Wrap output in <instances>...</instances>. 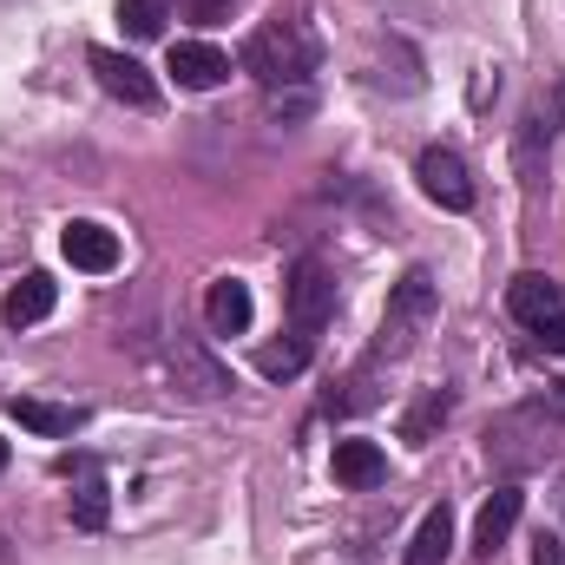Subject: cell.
I'll list each match as a JSON object with an SVG mask.
<instances>
[{
	"label": "cell",
	"mask_w": 565,
	"mask_h": 565,
	"mask_svg": "<svg viewBox=\"0 0 565 565\" xmlns=\"http://www.w3.org/2000/svg\"><path fill=\"white\" fill-rule=\"evenodd\" d=\"M382 473H388V454L375 440H335V480L342 487L369 493V487H382Z\"/></svg>",
	"instance_id": "9a60e30c"
},
{
	"label": "cell",
	"mask_w": 565,
	"mask_h": 565,
	"mask_svg": "<svg viewBox=\"0 0 565 565\" xmlns=\"http://www.w3.org/2000/svg\"><path fill=\"white\" fill-rule=\"evenodd\" d=\"M533 565H565V546L553 540V533H540V540H533Z\"/></svg>",
	"instance_id": "cb8c5ba5"
},
{
	"label": "cell",
	"mask_w": 565,
	"mask_h": 565,
	"mask_svg": "<svg viewBox=\"0 0 565 565\" xmlns=\"http://www.w3.org/2000/svg\"><path fill=\"white\" fill-rule=\"evenodd\" d=\"M164 0H119V26L132 33V40H158L164 33Z\"/></svg>",
	"instance_id": "44dd1931"
},
{
	"label": "cell",
	"mask_w": 565,
	"mask_h": 565,
	"mask_svg": "<svg viewBox=\"0 0 565 565\" xmlns=\"http://www.w3.org/2000/svg\"><path fill=\"white\" fill-rule=\"evenodd\" d=\"M171 79H178L184 93H211V86L231 79V53H217L211 40H178V46H171Z\"/></svg>",
	"instance_id": "9c48e42d"
},
{
	"label": "cell",
	"mask_w": 565,
	"mask_h": 565,
	"mask_svg": "<svg viewBox=\"0 0 565 565\" xmlns=\"http://www.w3.org/2000/svg\"><path fill=\"white\" fill-rule=\"evenodd\" d=\"M60 250H66L73 270H93V277H106V270L119 264V237H113L106 224H93V217H73V224L60 231Z\"/></svg>",
	"instance_id": "30bf717a"
},
{
	"label": "cell",
	"mask_w": 565,
	"mask_h": 565,
	"mask_svg": "<svg viewBox=\"0 0 565 565\" xmlns=\"http://www.w3.org/2000/svg\"><path fill=\"white\" fill-rule=\"evenodd\" d=\"M7 415H13L20 427H33V434H46V440H66L73 427L86 422V408H60V402H40V395L7 402Z\"/></svg>",
	"instance_id": "2e32d148"
},
{
	"label": "cell",
	"mask_w": 565,
	"mask_h": 565,
	"mask_svg": "<svg viewBox=\"0 0 565 565\" xmlns=\"http://www.w3.org/2000/svg\"><path fill=\"white\" fill-rule=\"evenodd\" d=\"M86 66L99 73V86L113 93V99H126V106H158V79L145 73L132 53H113V46H93L86 53Z\"/></svg>",
	"instance_id": "ba28073f"
},
{
	"label": "cell",
	"mask_w": 565,
	"mask_h": 565,
	"mask_svg": "<svg viewBox=\"0 0 565 565\" xmlns=\"http://www.w3.org/2000/svg\"><path fill=\"white\" fill-rule=\"evenodd\" d=\"M434 316H440V289H434V270H408V277L395 282V296H388V309H382V329H375V349H369V369H382V362H402V355H415L422 349V335L434 329Z\"/></svg>",
	"instance_id": "7a4b0ae2"
},
{
	"label": "cell",
	"mask_w": 565,
	"mask_h": 565,
	"mask_svg": "<svg viewBox=\"0 0 565 565\" xmlns=\"http://www.w3.org/2000/svg\"><path fill=\"white\" fill-rule=\"evenodd\" d=\"M520 526V487H493V500L480 507V520H473V553L480 559H493L500 546H507V533Z\"/></svg>",
	"instance_id": "4fadbf2b"
},
{
	"label": "cell",
	"mask_w": 565,
	"mask_h": 565,
	"mask_svg": "<svg viewBox=\"0 0 565 565\" xmlns=\"http://www.w3.org/2000/svg\"><path fill=\"white\" fill-rule=\"evenodd\" d=\"M559 126H565V79H553V86L526 106V119H520V132H513V164H520L526 184L546 178V151L559 139Z\"/></svg>",
	"instance_id": "5b68a950"
},
{
	"label": "cell",
	"mask_w": 565,
	"mask_h": 565,
	"mask_svg": "<svg viewBox=\"0 0 565 565\" xmlns=\"http://www.w3.org/2000/svg\"><path fill=\"white\" fill-rule=\"evenodd\" d=\"M178 7H184L191 20H204V26H211V20H224V13H231L237 0H178Z\"/></svg>",
	"instance_id": "603a6c76"
},
{
	"label": "cell",
	"mask_w": 565,
	"mask_h": 565,
	"mask_svg": "<svg viewBox=\"0 0 565 565\" xmlns=\"http://www.w3.org/2000/svg\"><path fill=\"white\" fill-rule=\"evenodd\" d=\"M559 447H565V402L559 395H533V402L493 415V427H487V460H493V473H507V480L540 473Z\"/></svg>",
	"instance_id": "6da1fadb"
},
{
	"label": "cell",
	"mask_w": 565,
	"mask_h": 565,
	"mask_svg": "<svg viewBox=\"0 0 565 565\" xmlns=\"http://www.w3.org/2000/svg\"><path fill=\"white\" fill-rule=\"evenodd\" d=\"M250 316H257L250 282L217 277L211 289H204V322H211V335H244V329H250Z\"/></svg>",
	"instance_id": "7c38bea8"
},
{
	"label": "cell",
	"mask_w": 565,
	"mask_h": 565,
	"mask_svg": "<svg viewBox=\"0 0 565 565\" xmlns=\"http://www.w3.org/2000/svg\"><path fill=\"white\" fill-rule=\"evenodd\" d=\"M106 513H113V493H106V480H99V473H86V480H79V493H73V526H79V533H99V526H106Z\"/></svg>",
	"instance_id": "ffe728a7"
},
{
	"label": "cell",
	"mask_w": 565,
	"mask_h": 565,
	"mask_svg": "<svg viewBox=\"0 0 565 565\" xmlns=\"http://www.w3.org/2000/svg\"><path fill=\"white\" fill-rule=\"evenodd\" d=\"M487 93H500V73H493V66H480V79H473V106H487Z\"/></svg>",
	"instance_id": "484cf974"
},
{
	"label": "cell",
	"mask_w": 565,
	"mask_h": 565,
	"mask_svg": "<svg viewBox=\"0 0 565 565\" xmlns=\"http://www.w3.org/2000/svg\"><path fill=\"white\" fill-rule=\"evenodd\" d=\"M302 369H309V335H289V342H264L257 349V375H270V382H289Z\"/></svg>",
	"instance_id": "d6986e66"
},
{
	"label": "cell",
	"mask_w": 565,
	"mask_h": 565,
	"mask_svg": "<svg viewBox=\"0 0 565 565\" xmlns=\"http://www.w3.org/2000/svg\"><path fill=\"white\" fill-rule=\"evenodd\" d=\"M244 73H257L270 93L277 86H309V73L322 66V40L302 26V20H270V26H257L250 40H244Z\"/></svg>",
	"instance_id": "3957f363"
},
{
	"label": "cell",
	"mask_w": 565,
	"mask_h": 565,
	"mask_svg": "<svg viewBox=\"0 0 565 565\" xmlns=\"http://www.w3.org/2000/svg\"><path fill=\"white\" fill-rule=\"evenodd\" d=\"M447 415H454V388H422V402L402 415V440L408 447H427L434 427H447Z\"/></svg>",
	"instance_id": "ac0fdd59"
},
{
	"label": "cell",
	"mask_w": 565,
	"mask_h": 565,
	"mask_svg": "<svg viewBox=\"0 0 565 565\" xmlns=\"http://www.w3.org/2000/svg\"><path fill=\"white\" fill-rule=\"evenodd\" d=\"M0 467H7V440H0Z\"/></svg>",
	"instance_id": "4316f807"
},
{
	"label": "cell",
	"mask_w": 565,
	"mask_h": 565,
	"mask_svg": "<svg viewBox=\"0 0 565 565\" xmlns=\"http://www.w3.org/2000/svg\"><path fill=\"white\" fill-rule=\"evenodd\" d=\"M507 309H513L526 329H546L553 316H565V296L546 270H520V277L507 282Z\"/></svg>",
	"instance_id": "8fae6325"
},
{
	"label": "cell",
	"mask_w": 565,
	"mask_h": 565,
	"mask_svg": "<svg viewBox=\"0 0 565 565\" xmlns=\"http://www.w3.org/2000/svg\"><path fill=\"white\" fill-rule=\"evenodd\" d=\"M540 349H553V355H565V316H553V322L540 329Z\"/></svg>",
	"instance_id": "d4e9b609"
},
{
	"label": "cell",
	"mask_w": 565,
	"mask_h": 565,
	"mask_svg": "<svg viewBox=\"0 0 565 565\" xmlns=\"http://www.w3.org/2000/svg\"><path fill=\"white\" fill-rule=\"evenodd\" d=\"M447 553H454V507L440 500L422 526H415V540H408V559H402V565H447Z\"/></svg>",
	"instance_id": "e0dca14e"
},
{
	"label": "cell",
	"mask_w": 565,
	"mask_h": 565,
	"mask_svg": "<svg viewBox=\"0 0 565 565\" xmlns=\"http://www.w3.org/2000/svg\"><path fill=\"white\" fill-rule=\"evenodd\" d=\"M270 113H277V119H309L316 99H309V86H277V93H270Z\"/></svg>",
	"instance_id": "7402d4cb"
},
{
	"label": "cell",
	"mask_w": 565,
	"mask_h": 565,
	"mask_svg": "<svg viewBox=\"0 0 565 565\" xmlns=\"http://www.w3.org/2000/svg\"><path fill=\"white\" fill-rule=\"evenodd\" d=\"M415 178L440 211H473V178H467V158L454 145H427L415 158Z\"/></svg>",
	"instance_id": "52a82bcc"
},
{
	"label": "cell",
	"mask_w": 565,
	"mask_h": 565,
	"mask_svg": "<svg viewBox=\"0 0 565 565\" xmlns=\"http://www.w3.org/2000/svg\"><path fill=\"white\" fill-rule=\"evenodd\" d=\"M164 369H171V388H178V395H191V402H224V395L237 388V382H231V369H224L204 342H191V335H171Z\"/></svg>",
	"instance_id": "8992f818"
},
{
	"label": "cell",
	"mask_w": 565,
	"mask_h": 565,
	"mask_svg": "<svg viewBox=\"0 0 565 565\" xmlns=\"http://www.w3.org/2000/svg\"><path fill=\"white\" fill-rule=\"evenodd\" d=\"M282 302H289L296 335L316 342V335L335 322V270H329L322 257H296V264H289V282H282Z\"/></svg>",
	"instance_id": "277c9868"
},
{
	"label": "cell",
	"mask_w": 565,
	"mask_h": 565,
	"mask_svg": "<svg viewBox=\"0 0 565 565\" xmlns=\"http://www.w3.org/2000/svg\"><path fill=\"white\" fill-rule=\"evenodd\" d=\"M53 302H60V282L46 277V270H33V277H20L13 289H7L0 316H7L13 329H26V322H46V316H53Z\"/></svg>",
	"instance_id": "5bb4252c"
}]
</instances>
